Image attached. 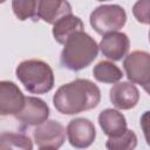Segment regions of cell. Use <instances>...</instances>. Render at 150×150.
I'll use <instances>...</instances> for the list:
<instances>
[{"label":"cell","mask_w":150,"mask_h":150,"mask_svg":"<svg viewBox=\"0 0 150 150\" xmlns=\"http://www.w3.org/2000/svg\"><path fill=\"white\" fill-rule=\"evenodd\" d=\"M101 101L100 88L87 79H76L61 86L53 96L55 109L63 115H75L91 110Z\"/></svg>","instance_id":"1"},{"label":"cell","mask_w":150,"mask_h":150,"mask_svg":"<svg viewBox=\"0 0 150 150\" xmlns=\"http://www.w3.org/2000/svg\"><path fill=\"white\" fill-rule=\"evenodd\" d=\"M60 56V63L63 68L79 71L87 68L98 54V45L84 30L73 34L63 45Z\"/></svg>","instance_id":"2"},{"label":"cell","mask_w":150,"mask_h":150,"mask_svg":"<svg viewBox=\"0 0 150 150\" xmlns=\"http://www.w3.org/2000/svg\"><path fill=\"white\" fill-rule=\"evenodd\" d=\"M18 80L32 94H46L54 87V73L42 60L30 59L20 62L15 69Z\"/></svg>","instance_id":"3"},{"label":"cell","mask_w":150,"mask_h":150,"mask_svg":"<svg viewBox=\"0 0 150 150\" xmlns=\"http://www.w3.org/2000/svg\"><path fill=\"white\" fill-rule=\"evenodd\" d=\"M93 29L101 35L120 30L127 22V13L120 5H102L96 7L89 18Z\"/></svg>","instance_id":"4"},{"label":"cell","mask_w":150,"mask_h":150,"mask_svg":"<svg viewBox=\"0 0 150 150\" xmlns=\"http://www.w3.org/2000/svg\"><path fill=\"white\" fill-rule=\"evenodd\" d=\"M67 129L54 120L45 121L33 130V138L39 149H59L66 141Z\"/></svg>","instance_id":"5"},{"label":"cell","mask_w":150,"mask_h":150,"mask_svg":"<svg viewBox=\"0 0 150 150\" xmlns=\"http://www.w3.org/2000/svg\"><path fill=\"white\" fill-rule=\"evenodd\" d=\"M123 67L130 82L142 87L150 83V54L144 50H134L123 60Z\"/></svg>","instance_id":"6"},{"label":"cell","mask_w":150,"mask_h":150,"mask_svg":"<svg viewBox=\"0 0 150 150\" xmlns=\"http://www.w3.org/2000/svg\"><path fill=\"white\" fill-rule=\"evenodd\" d=\"M67 137L71 146L84 149L90 146L96 138L94 123L84 117L71 120L67 125Z\"/></svg>","instance_id":"7"},{"label":"cell","mask_w":150,"mask_h":150,"mask_svg":"<svg viewBox=\"0 0 150 150\" xmlns=\"http://www.w3.org/2000/svg\"><path fill=\"white\" fill-rule=\"evenodd\" d=\"M49 112V107L43 100L34 96H26V102L22 110L14 117L22 124V127L29 128L36 127L47 121Z\"/></svg>","instance_id":"8"},{"label":"cell","mask_w":150,"mask_h":150,"mask_svg":"<svg viewBox=\"0 0 150 150\" xmlns=\"http://www.w3.org/2000/svg\"><path fill=\"white\" fill-rule=\"evenodd\" d=\"M26 102V96L21 89L12 81L0 82V115H18Z\"/></svg>","instance_id":"9"},{"label":"cell","mask_w":150,"mask_h":150,"mask_svg":"<svg viewBox=\"0 0 150 150\" xmlns=\"http://www.w3.org/2000/svg\"><path fill=\"white\" fill-rule=\"evenodd\" d=\"M98 47L103 56L112 61H120L127 55L130 47V40L125 33L118 30L111 32L103 35Z\"/></svg>","instance_id":"10"},{"label":"cell","mask_w":150,"mask_h":150,"mask_svg":"<svg viewBox=\"0 0 150 150\" xmlns=\"http://www.w3.org/2000/svg\"><path fill=\"white\" fill-rule=\"evenodd\" d=\"M71 6L67 0H36L35 19L54 25L61 18L73 14Z\"/></svg>","instance_id":"11"},{"label":"cell","mask_w":150,"mask_h":150,"mask_svg":"<svg viewBox=\"0 0 150 150\" xmlns=\"http://www.w3.org/2000/svg\"><path fill=\"white\" fill-rule=\"evenodd\" d=\"M109 97L117 109L129 110L137 105L139 101V91L132 82H117L110 89Z\"/></svg>","instance_id":"12"},{"label":"cell","mask_w":150,"mask_h":150,"mask_svg":"<svg viewBox=\"0 0 150 150\" xmlns=\"http://www.w3.org/2000/svg\"><path fill=\"white\" fill-rule=\"evenodd\" d=\"M98 124L108 137L123 134L127 130V120L116 109H104L98 115Z\"/></svg>","instance_id":"13"},{"label":"cell","mask_w":150,"mask_h":150,"mask_svg":"<svg viewBox=\"0 0 150 150\" xmlns=\"http://www.w3.org/2000/svg\"><path fill=\"white\" fill-rule=\"evenodd\" d=\"M84 26L79 16L73 14L61 18L53 25V36L55 41L60 45H64L66 41L76 32L83 30Z\"/></svg>","instance_id":"14"},{"label":"cell","mask_w":150,"mask_h":150,"mask_svg":"<svg viewBox=\"0 0 150 150\" xmlns=\"http://www.w3.org/2000/svg\"><path fill=\"white\" fill-rule=\"evenodd\" d=\"M93 75L98 82L103 83H117L123 77L122 70L110 61L98 62L93 69Z\"/></svg>","instance_id":"15"},{"label":"cell","mask_w":150,"mask_h":150,"mask_svg":"<svg viewBox=\"0 0 150 150\" xmlns=\"http://www.w3.org/2000/svg\"><path fill=\"white\" fill-rule=\"evenodd\" d=\"M1 149H23L32 150L33 143L30 138L23 134L18 132H2L0 136Z\"/></svg>","instance_id":"16"},{"label":"cell","mask_w":150,"mask_h":150,"mask_svg":"<svg viewBox=\"0 0 150 150\" xmlns=\"http://www.w3.org/2000/svg\"><path fill=\"white\" fill-rule=\"evenodd\" d=\"M137 146V136L132 130L127 129L123 134L109 137L105 148L110 150H132Z\"/></svg>","instance_id":"17"},{"label":"cell","mask_w":150,"mask_h":150,"mask_svg":"<svg viewBox=\"0 0 150 150\" xmlns=\"http://www.w3.org/2000/svg\"><path fill=\"white\" fill-rule=\"evenodd\" d=\"M12 9L14 15L25 21L27 19H35L36 0H12Z\"/></svg>","instance_id":"18"},{"label":"cell","mask_w":150,"mask_h":150,"mask_svg":"<svg viewBox=\"0 0 150 150\" xmlns=\"http://www.w3.org/2000/svg\"><path fill=\"white\" fill-rule=\"evenodd\" d=\"M135 19L143 25H150V0H137L132 6Z\"/></svg>","instance_id":"19"},{"label":"cell","mask_w":150,"mask_h":150,"mask_svg":"<svg viewBox=\"0 0 150 150\" xmlns=\"http://www.w3.org/2000/svg\"><path fill=\"white\" fill-rule=\"evenodd\" d=\"M141 129L143 131L144 138L146 141V144L150 146V110L144 111L139 118Z\"/></svg>","instance_id":"20"},{"label":"cell","mask_w":150,"mask_h":150,"mask_svg":"<svg viewBox=\"0 0 150 150\" xmlns=\"http://www.w3.org/2000/svg\"><path fill=\"white\" fill-rule=\"evenodd\" d=\"M143 89H144V90L150 95V83H148L146 86H144V87H143Z\"/></svg>","instance_id":"21"},{"label":"cell","mask_w":150,"mask_h":150,"mask_svg":"<svg viewBox=\"0 0 150 150\" xmlns=\"http://www.w3.org/2000/svg\"><path fill=\"white\" fill-rule=\"evenodd\" d=\"M149 42H150V30H149Z\"/></svg>","instance_id":"22"},{"label":"cell","mask_w":150,"mask_h":150,"mask_svg":"<svg viewBox=\"0 0 150 150\" xmlns=\"http://www.w3.org/2000/svg\"><path fill=\"white\" fill-rule=\"evenodd\" d=\"M97 1H108V0H97Z\"/></svg>","instance_id":"23"},{"label":"cell","mask_w":150,"mask_h":150,"mask_svg":"<svg viewBox=\"0 0 150 150\" xmlns=\"http://www.w3.org/2000/svg\"><path fill=\"white\" fill-rule=\"evenodd\" d=\"M5 1H6V0H1V2H5Z\"/></svg>","instance_id":"24"}]
</instances>
